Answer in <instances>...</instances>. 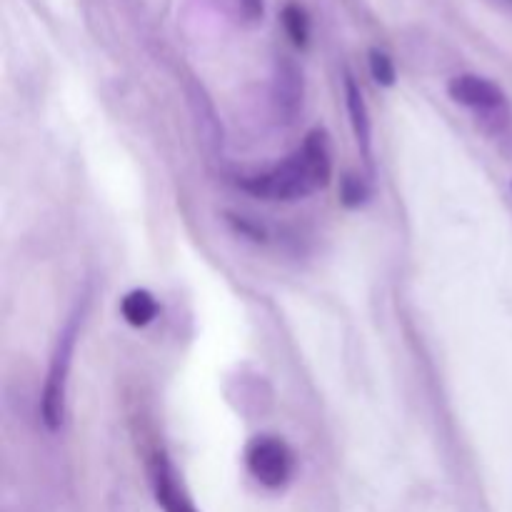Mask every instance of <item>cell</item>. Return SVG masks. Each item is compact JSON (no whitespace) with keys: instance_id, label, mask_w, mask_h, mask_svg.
Returning a JSON list of instances; mask_svg holds the SVG:
<instances>
[{"instance_id":"cell-1","label":"cell","mask_w":512,"mask_h":512,"mask_svg":"<svg viewBox=\"0 0 512 512\" xmlns=\"http://www.w3.org/2000/svg\"><path fill=\"white\" fill-rule=\"evenodd\" d=\"M333 175V148L325 130H310L303 145L290 158L265 173L240 180L245 193L263 200H300L318 193Z\"/></svg>"},{"instance_id":"cell-2","label":"cell","mask_w":512,"mask_h":512,"mask_svg":"<svg viewBox=\"0 0 512 512\" xmlns=\"http://www.w3.org/2000/svg\"><path fill=\"white\" fill-rule=\"evenodd\" d=\"M80 323H83V313H75L58 335L55 343V353L50 358L48 375H45L43 398H40V415L48 430H58L63 425L65 415V390H68V375L70 365H73L75 343L80 335Z\"/></svg>"},{"instance_id":"cell-3","label":"cell","mask_w":512,"mask_h":512,"mask_svg":"<svg viewBox=\"0 0 512 512\" xmlns=\"http://www.w3.org/2000/svg\"><path fill=\"white\" fill-rule=\"evenodd\" d=\"M245 465L260 485L278 490L293 478L295 455L288 443L275 435H258L255 440H250L248 450H245Z\"/></svg>"},{"instance_id":"cell-4","label":"cell","mask_w":512,"mask_h":512,"mask_svg":"<svg viewBox=\"0 0 512 512\" xmlns=\"http://www.w3.org/2000/svg\"><path fill=\"white\" fill-rule=\"evenodd\" d=\"M450 95H453L455 103L465 105V108L475 110L478 115H483L485 120H500L508 118V98H505L503 90L488 78H480V75L465 73V75H455L448 85Z\"/></svg>"},{"instance_id":"cell-5","label":"cell","mask_w":512,"mask_h":512,"mask_svg":"<svg viewBox=\"0 0 512 512\" xmlns=\"http://www.w3.org/2000/svg\"><path fill=\"white\" fill-rule=\"evenodd\" d=\"M153 488L155 500L165 512H195L193 503L188 500L185 490L180 488L178 475L170 468L165 455H155L153 460Z\"/></svg>"},{"instance_id":"cell-6","label":"cell","mask_w":512,"mask_h":512,"mask_svg":"<svg viewBox=\"0 0 512 512\" xmlns=\"http://www.w3.org/2000/svg\"><path fill=\"white\" fill-rule=\"evenodd\" d=\"M345 103H348L350 123H353L355 138H358L360 150H363L365 160H370V145H373V123H370L368 105H365L363 90L355 83L353 75H345Z\"/></svg>"},{"instance_id":"cell-7","label":"cell","mask_w":512,"mask_h":512,"mask_svg":"<svg viewBox=\"0 0 512 512\" xmlns=\"http://www.w3.org/2000/svg\"><path fill=\"white\" fill-rule=\"evenodd\" d=\"M158 300L148 290H130L123 300H120V313H123L125 323L133 328H145L158 318Z\"/></svg>"},{"instance_id":"cell-8","label":"cell","mask_w":512,"mask_h":512,"mask_svg":"<svg viewBox=\"0 0 512 512\" xmlns=\"http://www.w3.org/2000/svg\"><path fill=\"white\" fill-rule=\"evenodd\" d=\"M283 25H285V30H288L290 40H293L295 45H300V48H303V45L308 43L310 20H308V13L303 10V5H298V3L285 5Z\"/></svg>"},{"instance_id":"cell-9","label":"cell","mask_w":512,"mask_h":512,"mask_svg":"<svg viewBox=\"0 0 512 512\" xmlns=\"http://www.w3.org/2000/svg\"><path fill=\"white\" fill-rule=\"evenodd\" d=\"M370 73H373L378 85H393L395 83V63L385 50L373 48L370 50Z\"/></svg>"},{"instance_id":"cell-10","label":"cell","mask_w":512,"mask_h":512,"mask_svg":"<svg viewBox=\"0 0 512 512\" xmlns=\"http://www.w3.org/2000/svg\"><path fill=\"white\" fill-rule=\"evenodd\" d=\"M343 203L345 205H360L365 198H368V188H365L363 180L358 175H345L343 180Z\"/></svg>"},{"instance_id":"cell-11","label":"cell","mask_w":512,"mask_h":512,"mask_svg":"<svg viewBox=\"0 0 512 512\" xmlns=\"http://www.w3.org/2000/svg\"><path fill=\"white\" fill-rule=\"evenodd\" d=\"M240 5H243V10L248 18L255 20L263 15V0H240Z\"/></svg>"},{"instance_id":"cell-12","label":"cell","mask_w":512,"mask_h":512,"mask_svg":"<svg viewBox=\"0 0 512 512\" xmlns=\"http://www.w3.org/2000/svg\"><path fill=\"white\" fill-rule=\"evenodd\" d=\"M510 3H512V0H510Z\"/></svg>"}]
</instances>
